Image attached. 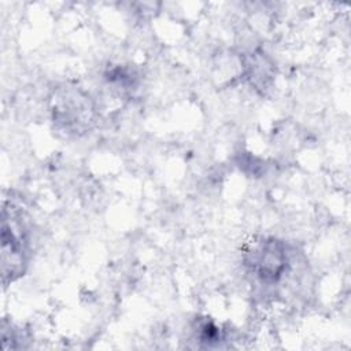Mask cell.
<instances>
[{
  "label": "cell",
  "instance_id": "obj_1",
  "mask_svg": "<svg viewBox=\"0 0 351 351\" xmlns=\"http://www.w3.org/2000/svg\"><path fill=\"white\" fill-rule=\"evenodd\" d=\"M1 271L4 282L11 281L25 271L27 255V228L22 211L14 204H4L1 228Z\"/></svg>",
  "mask_w": 351,
  "mask_h": 351
},
{
  "label": "cell",
  "instance_id": "obj_2",
  "mask_svg": "<svg viewBox=\"0 0 351 351\" xmlns=\"http://www.w3.org/2000/svg\"><path fill=\"white\" fill-rule=\"evenodd\" d=\"M53 122L69 133H84L93 123L95 108L90 97L75 86H60L51 96Z\"/></svg>",
  "mask_w": 351,
  "mask_h": 351
},
{
  "label": "cell",
  "instance_id": "obj_3",
  "mask_svg": "<svg viewBox=\"0 0 351 351\" xmlns=\"http://www.w3.org/2000/svg\"><path fill=\"white\" fill-rule=\"evenodd\" d=\"M245 265L261 282H277L288 267L285 244L277 239H262L255 241L244 256Z\"/></svg>",
  "mask_w": 351,
  "mask_h": 351
}]
</instances>
